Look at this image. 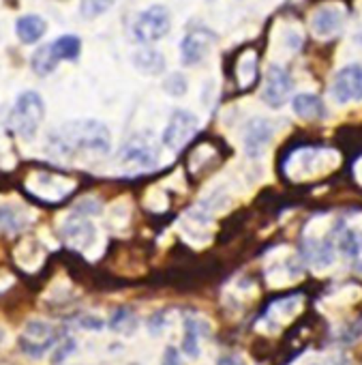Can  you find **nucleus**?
Instances as JSON below:
<instances>
[{"label":"nucleus","instance_id":"nucleus-1","mask_svg":"<svg viewBox=\"0 0 362 365\" xmlns=\"http://www.w3.org/2000/svg\"><path fill=\"white\" fill-rule=\"evenodd\" d=\"M48 142L60 157H73L78 153H92L103 157L112 148L110 129L95 118L65 123L50 133Z\"/></svg>","mask_w":362,"mask_h":365},{"label":"nucleus","instance_id":"nucleus-2","mask_svg":"<svg viewBox=\"0 0 362 365\" xmlns=\"http://www.w3.org/2000/svg\"><path fill=\"white\" fill-rule=\"evenodd\" d=\"M46 118V103L39 93L35 91H24L11 112H9V129L20 135L22 140H33Z\"/></svg>","mask_w":362,"mask_h":365},{"label":"nucleus","instance_id":"nucleus-3","mask_svg":"<svg viewBox=\"0 0 362 365\" xmlns=\"http://www.w3.org/2000/svg\"><path fill=\"white\" fill-rule=\"evenodd\" d=\"M341 157L334 150H319V148H300L294 150L285 161V172L294 180H304L311 176H317L321 172L332 170L339 165Z\"/></svg>","mask_w":362,"mask_h":365},{"label":"nucleus","instance_id":"nucleus-4","mask_svg":"<svg viewBox=\"0 0 362 365\" xmlns=\"http://www.w3.org/2000/svg\"><path fill=\"white\" fill-rule=\"evenodd\" d=\"M26 187L28 192H33L37 198L46 202H58V200H65L75 190V180L63 174H52V172H33L26 178Z\"/></svg>","mask_w":362,"mask_h":365},{"label":"nucleus","instance_id":"nucleus-5","mask_svg":"<svg viewBox=\"0 0 362 365\" xmlns=\"http://www.w3.org/2000/svg\"><path fill=\"white\" fill-rule=\"evenodd\" d=\"M169 29H171L169 11L163 5H152L137 16L133 24V35L142 43H152L163 39L169 33Z\"/></svg>","mask_w":362,"mask_h":365},{"label":"nucleus","instance_id":"nucleus-6","mask_svg":"<svg viewBox=\"0 0 362 365\" xmlns=\"http://www.w3.org/2000/svg\"><path fill=\"white\" fill-rule=\"evenodd\" d=\"M118 161L122 165H135L142 170H152L159 165V148L152 142L150 133H137L120 148Z\"/></svg>","mask_w":362,"mask_h":365},{"label":"nucleus","instance_id":"nucleus-7","mask_svg":"<svg viewBox=\"0 0 362 365\" xmlns=\"http://www.w3.org/2000/svg\"><path fill=\"white\" fill-rule=\"evenodd\" d=\"M198 127H200V120H198V116L193 112H189V110H176L169 116V120H167V125L163 129V138L161 140H163V144L169 150H180L193 138Z\"/></svg>","mask_w":362,"mask_h":365},{"label":"nucleus","instance_id":"nucleus-8","mask_svg":"<svg viewBox=\"0 0 362 365\" xmlns=\"http://www.w3.org/2000/svg\"><path fill=\"white\" fill-rule=\"evenodd\" d=\"M330 95L341 106L362 101V65H347L339 69L332 78Z\"/></svg>","mask_w":362,"mask_h":365},{"label":"nucleus","instance_id":"nucleus-9","mask_svg":"<svg viewBox=\"0 0 362 365\" xmlns=\"http://www.w3.org/2000/svg\"><path fill=\"white\" fill-rule=\"evenodd\" d=\"M275 135V125L268 118L255 116L251 118L245 129H243V142H245V153L251 159H260L266 150V146L270 144Z\"/></svg>","mask_w":362,"mask_h":365},{"label":"nucleus","instance_id":"nucleus-10","mask_svg":"<svg viewBox=\"0 0 362 365\" xmlns=\"http://www.w3.org/2000/svg\"><path fill=\"white\" fill-rule=\"evenodd\" d=\"M292 88H294V82H292L289 71L285 67L270 65L268 71H266V84H264V91H262L264 101L270 108H281L287 101Z\"/></svg>","mask_w":362,"mask_h":365},{"label":"nucleus","instance_id":"nucleus-11","mask_svg":"<svg viewBox=\"0 0 362 365\" xmlns=\"http://www.w3.org/2000/svg\"><path fill=\"white\" fill-rule=\"evenodd\" d=\"M213 41H215V35L211 31H193V33H189L183 39V43H180V61H183L185 65H189V67L198 65L211 52Z\"/></svg>","mask_w":362,"mask_h":365},{"label":"nucleus","instance_id":"nucleus-12","mask_svg":"<svg viewBox=\"0 0 362 365\" xmlns=\"http://www.w3.org/2000/svg\"><path fill=\"white\" fill-rule=\"evenodd\" d=\"M63 235H65V241L71 247H75V250H80L84 254H88L90 247L99 239L95 224L86 222V220H67L65 226H63Z\"/></svg>","mask_w":362,"mask_h":365},{"label":"nucleus","instance_id":"nucleus-13","mask_svg":"<svg viewBox=\"0 0 362 365\" xmlns=\"http://www.w3.org/2000/svg\"><path fill=\"white\" fill-rule=\"evenodd\" d=\"M345 22V11L336 5H326V7H319L313 18H311V29L315 33V37H321V39H328L332 37L334 33L341 31Z\"/></svg>","mask_w":362,"mask_h":365},{"label":"nucleus","instance_id":"nucleus-14","mask_svg":"<svg viewBox=\"0 0 362 365\" xmlns=\"http://www.w3.org/2000/svg\"><path fill=\"white\" fill-rule=\"evenodd\" d=\"M180 232L185 235L187 241H196V239L208 241L211 239V217L206 215L204 209H193L180 220Z\"/></svg>","mask_w":362,"mask_h":365},{"label":"nucleus","instance_id":"nucleus-15","mask_svg":"<svg viewBox=\"0 0 362 365\" xmlns=\"http://www.w3.org/2000/svg\"><path fill=\"white\" fill-rule=\"evenodd\" d=\"M133 67L144 76H161L165 71V56L154 48H139L131 54Z\"/></svg>","mask_w":362,"mask_h":365},{"label":"nucleus","instance_id":"nucleus-16","mask_svg":"<svg viewBox=\"0 0 362 365\" xmlns=\"http://www.w3.org/2000/svg\"><path fill=\"white\" fill-rule=\"evenodd\" d=\"M304 256L315 269H328L334 262V245L330 239H307Z\"/></svg>","mask_w":362,"mask_h":365},{"label":"nucleus","instance_id":"nucleus-17","mask_svg":"<svg viewBox=\"0 0 362 365\" xmlns=\"http://www.w3.org/2000/svg\"><path fill=\"white\" fill-rule=\"evenodd\" d=\"M46 31H48L46 20L41 16H35V14L20 18L16 24V33H18L22 43H37L46 35Z\"/></svg>","mask_w":362,"mask_h":365},{"label":"nucleus","instance_id":"nucleus-18","mask_svg":"<svg viewBox=\"0 0 362 365\" xmlns=\"http://www.w3.org/2000/svg\"><path fill=\"white\" fill-rule=\"evenodd\" d=\"M234 76H236V84L240 88H249L255 78H257V54L253 50H245L234 67Z\"/></svg>","mask_w":362,"mask_h":365},{"label":"nucleus","instance_id":"nucleus-19","mask_svg":"<svg viewBox=\"0 0 362 365\" xmlns=\"http://www.w3.org/2000/svg\"><path fill=\"white\" fill-rule=\"evenodd\" d=\"M43 250H41V245L35 241V239H26V241H22L18 247H16V262L22 267V269H26V271H35V269H39L41 267V262H43Z\"/></svg>","mask_w":362,"mask_h":365},{"label":"nucleus","instance_id":"nucleus-20","mask_svg":"<svg viewBox=\"0 0 362 365\" xmlns=\"http://www.w3.org/2000/svg\"><path fill=\"white\" fill-rule=\"evenodd\" d=\"M292 110L296 116L300 118H307V120H313V118H319L324 114V103L317 95L313 93H300L294 97L292 101Z\"/></svg>","mask_w":362,"mask_h":365},{"label":"nucleus","instance_id":"nucleus-21","mask_svg":"<svg viewBox=\"0 0 362 365\" xmlns=\"http://www.w3.org/2000/svg\"><path fill=\"white\" fill-rule=\"evenodd\" d=\"M336 250H339L345 258L356 260V258L362 254V237H360V232L353 230V228L341 226V232H339V237H336Z\"/></svg>","mask_w":362,"mask_h":365},{"label":"nucleus","instance_id":"nucleus-22","mask_svg":"<svg viewBox=\"0 0 362 365\" xmlns=\"http://www.w3.org/2000/svg\"><path fill=\"white\" fill-rule=\"evenodd\" d=\"M26 226V211L18 205H0V230L18 232Z\"/></svg>","mask_w":362,"mask_h":365},{"label":"nucleus","instance_id":"nucleus-23","mask_svg":"<svg viewBox=\"0 0 362 365\" xmlns=\"http://www.w3.org/2000/svg\"><path fill=\"white\" fill-rule=\"evenodd\" d=\"M58 63H60V61L56 58V54H54V50H52V43L41 46V48L33 54V58H31V67H33V71H35L37 76H50V73L56 69Z\"/></svg>","mask_w":362,"mask_h":365},{"label":"nucleus","instance_id":"nucleus-24","mask_svg":"<svg viewBox=\"0 0 362 365\" xmlns=\"http://www.w3.org/2000/svg\"><path fill=\"white\" fill-rule=\"evenodd\" d=\"M52 50L58 61H75L82 52V41L75 35H63L52 41Z\"/></svg>","mask_w":362,"mask_h":365},{"label":"nucleus","instance_id":"nucleus-25","mask_svg":"<svg viewBox=\"0 0 362 365\" xmlns=\"http://www.w3.org/2000/svg\"><path fill=\"white\" fill-rule=\"evenodd\" d=\"M183 352H187L189 356H200V322L193 318L185 320Z\"/></svg>","mask_w":362,"mask_h":365},{"label":"nucleus","instance_id":"nucleus-26","mask_svg":"<svg viewBox=\"0 0 362 365\" xmlns=\"http://www.w3.org/2000/svg\"><path fill=\"white\" fill-rule=\"evenodd\" d=\"M118 0H80V14L84 20H95L110 11Z\"/></svg>","mask_w":362,"mask_h":365},{"label":"nucleus","instance_id":"nucleus-27","mask_svg":"<svg viewBox=\"0 0 362 365\" xmlns=\"http://www.w3.org/2000/svg\"><path fill=\"white\" fill-rule=\"evenodd\" d=\"M110 327H112L114 331H118V333H129V331L135 329V316H133L129 309L120 307V309L114 312V316H112V320H110Z\"/></svg>","mask_w":362,"mask_h":365},{"label":"nucleus","instance_id":"nucleus-28","mask_svg":"<svg viewBox=\"0 0 362 365\" xmlns=\"http://www.w3.org/2000/svg\"><path fill=\"white\" fill-rule=\"evenodd\" d=\"M187 88H189V84L183 73H169L163 82V91L171 97H183L187 93Z\"/></svg>","mask_w":362,"mask_h":365},{"label":"nucleus","instance_id":"nucleus-29","mask_svg":"<svg viewBox=\"0 0 362 365\" xmlns=\"http://www.w3.org/2000/svg\"><path fill=\"white\" fill-rule=\"evenodd\" d=\"M146 207L152 211H163V209H167V196L161 190H152L146 196Z\"/></svg>","mask_w":362,"mask_h":365},{"label":"nucleus","instance_id":"nucleus-30","mask_svg":"<svg viewBox=\"0 0 362 365\" xmlns=\"http://www.w3.org/2000/svg\"><path fill=\"white\" fill-rule=\"evenodd\" d=\"M75 350V339H71V337H67L56 350H54V354H52V363L54 365H58V363H63L71 352Z\"/></svg>","mask_w":362,"mask_h":365},{"label":"nucleus","instance_id":"nucleus-31","mask_svg":"<svg viewBox=\"0 0 362 365\" xmlns=\"http://www.w3.org/2000/svg\"><path fill=\"white\" fill-rule=\"evenodd\" d=\"M78 324H80L82 329H86V331H101V329L105 327L103 318H99V316H95V314L80 316V318H78Z\"/></svg>","mask_w":362,"mask_h":365},{"label":"nucleus","instance_id":"nucleus-32","mask_svg":"<svg viewBox=\"0 0 362 365\" xmlns=\"http://www.w3.org/2000/svg\"><path fill=\"white\" fill-rule=\"evenodd\" d=\"M78 213H90V215H97V213H101V205H99V200H95V198H84L82 202H78V209H75Z\"/></svg>","mask_w":362,"mask_h":365},{"label":"nucleus","instance_id":"nucleus-33","mask_svg":"<svg viewBox=\"0 0 362 365\" xmlns=\"http://www.w3.org/2000/svg\"><path fill=\"white\" fill-rule=\"evenodd\" d=\"M161 365H183V361H180V352L174 346H167L165 352H163Z\"/></svg>","mask_w":362,"mask_h":365},{"label":"nucleus","instance_id":"nucleus-34","mask_svg":"<svg viewBox=\"0 0 362 365\" xmlns=\"http://www.w3.org/2000/svg\"><path fill=\"white\" fill-rule=\"evenodd\" d=\"M353 174H356V180L362 185V157L356 161V170H353Z\"/></svg>","mask_w":362,"mask_h":365},{"label":"nucleus","instance_id":"nucleus-35","mask_svg":"<svg viewBox=\"0 0 362 365\" xmlns=\"http://www.w3.org/2000/svg\"><path fill=\"white\" fill-rule=\"evenodd\" d=\"M7 341V331L3 329V327H0V346H3Z\"/></svg>","mask_w":362,"mask_h":365},{"label":"nucleus","instance_id":"nucleus-36","mask_svg":"<svg viewBox=\"0 0 362 365\" xmlns=\"http://www.w3.org/2000/svg\"><path fill=\"white\" fill-rule=\"evenodd\" d=\"M225 361H228V363H230V365H236V363H234V361H232V359H225Z\"/></svg>","mask_w":362,"mask_h":365},{"label":"nucleus","instance_id":"nucleus-37","mask_svg":"<svg viewBox=\"0 0 362 365\" xmlns=\"http://www.w3.org/2000/svg\"><path fill=\"white\" fill-rule=\"evenodd\" d=\"M358 269H360V273H362V262H360V264H358Z\"/></svg>","mask_w":362,"mask_h":365},{"label":"nucleus","instance_id":"nucleus-38","mask_svg":"<svg viewBox=\"0 0 362 365\" xmlns=\"http://www.w3.org/2000/svg\"><path fill=\"white\" fill-rule=\"evenodd\" d=\"M311 365H319V363H311Z\"/></svg>","mask_w":362,"mask_h":365}]
</instances>
